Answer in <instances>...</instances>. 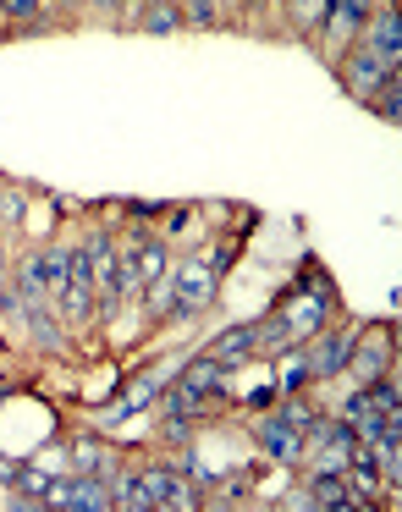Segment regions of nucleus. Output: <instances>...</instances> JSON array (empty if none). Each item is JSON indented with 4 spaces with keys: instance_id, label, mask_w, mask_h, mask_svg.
<instances>
[{
    "instance_id": "nucleus-1",
    "label": "nucleus",
    "mask_w": 402,
    "mask_h": 512,
    "mask_svg": "<svg viewBox=\"0 0 402 512\" xmlns=\"http://www.w3.org/2000/svg\"><path fill=\"white\" fill-rule=\"evenodd\" d=\"M386 78H397V61H386L380 50H369L364 39H353V50H347V61H342V83H347V94L353 100H375L380 94V83Z\"/></svg>"
},
{
    "instance_id": "nucleus-2",
    "label": "nucleus",
    "mask_w": 402,
    "mask_h": 512,
    "mask_svg": "<svg viewBox=\"0 0 402 512\" xmlns=\"http://www.w3.org/2000/svg\"><path fill=\"white\" fill-rule=\"evenodd\" d=\"M45 507H61V512H105V507H111V479H100V474L50 479Z\"/></svg>"
},
{
    "instance_id": "nucleus-3",
    "label": "nucleus",
    "mask_w": 402,
    "mask_h": 512,
    "mask_svg": "<svg viewBox=\"0 0 402 512\" xmlns=\"http://www.w3.org/2000/svg\"><path fill=\"white\" fill-rule=\"evenodd\" d=\"M215 270L199 265V259H182V265H171V303H177V314L188 320V314L210 309L215 303Z\"/></svg>"
},
{
    "instance_id": "nucleus-4",
    "label": "nucleus",
    "mask_w": 402,
    "mask_h": 512,
    "mask_svg": "<svg viewBox=\"0 0 402 512\" xmlns=\"http://www.w3.org/2000/svg\"><path fill=\"white\" fill-rule=\"evenodd\" d=\"M56 303L72 314V320H89V314H94V265H89V254H83V248H72V259H67V287H61Z\"/></svg>"
},
{
    "instance_id": "nucleus-5",
    "label": "nucleus",
    "mask_w": 402,
    "mask_h": 512,
    "mask_svg": "<svg viewBox=\"0 0 402 512\" xmlns=\"http://www.w3.org/2000/svg\"><path fill=\"white\" fill-rule=\"evenodd\" d=\"M342 485H347V496L353 501H375V490H380V468H375V452L369 446H353L347 452V474H342Z\"/></svg>"
},
{
    "instance_id": "nucleus-6",
    "label": "nucleus",
    "mask_w": 402,
    "mask_h": 512,
    "mask_svg": "<svg viewBox=\"0 0 402 512\" xmlns=\"http://www.w3.org/2000/svg\"><path fill=\"white\" fill-rule=\"evenodd\" d=\"M347 347H353V336H320V342L309 347V358H303V369H309V380H331L347 369Z\"/></svg>"
},
{
    "instance_id": "nucleus-7",
    "label": "nucleus",
    "mask_w": 402,
    "mask_h": 512,
    "mask_svg": "<svg viewBox=\"0 0 402 512\" xmlns=\"http://www.w3.org/2000/svg\"><path fill=\"white\" fill-rule=\"evenodd\" d=\"M259 446H265V457H276V463H303V452H309V441L281 419L259 424Z\"/></svg>"
},
{
    "instance_id": "nucleus-8",
    "label": "nucleus",
    "mask_w": 402,
    "mask_h": 512,
    "mask_svg": "<svg viewBox=\"0 0 402 512\" xmlns=\"http://www.w3.org/2000/svg\"><path fill=\"white\" fill-rule=\"evenodd\" d=\"M364 39L369 50H380V56L386 61H397L402 56V23H397V12H391V6H380V12H369V23H364Z\"/></svg>"
},
{
    "instance_id": "nucleus-9",
    "label": "nucleus",
    "mask_w": 402,
    "mask_h": 512,
    "mask_svg": "<svg viewBox=\"0 0 402 512\" xmlns=\"http://www.w3.org/2000/svg\"><path fill=\"white\" fill-rule=\"evenodd\" d=\"M386 364H391V342H386V336H364L358 347H347V369H353L364 386L386 375Z\"/></svg>"
},
{
    "instance_id": "nucleus-10",
    "label": "nucleus",
    "mask_w": 402,
    "mask_h": 512,
    "mask_svg": "<svg viewBox=\"0 0 402 512\" xmlns=\"http://www.w3.org/2000/svg\"><path fill=\"white\" fill-rule=\"evenodd\" d=\"M259 347V325H237V331H226V336H215L210 347H204V358H215L221 369H232V364H243L248 353Z\"/></svg>"
},
{
    "instance_id": "nucleus-11",
    "label": "nucleus",
    "mask_w": 402,
    "mask_h": 512,
    "mask_svg": "<svg viewBox=\"0 0 402 512\" xmlns=\"http://www.w3.org/2000/svg\"><path fill=\"white\" fill-rule=\"evenodd\" d=\"M309 496H314V507H331V512H358V507H364V501H353V496H347L342 474H331V468H314Z\"/></svg>"
},
{
    "instance_id": "nucleus-12",
    "label": "nucleus",
    "mask_w": 402,
    "mask_h": 512,
    "mask_svg": "<svg viewBox=\"0 0 402 512\" xmlns=\"http://www.w3.org/2000/svg\"><path fill=\"white\" fill-rule=\"evenodd\" d=\"M221 375H226V369L215 364V358H199V364L182 369L177 391H188V397H215V391H221Z\"/></svg>"
},
{
    "instance_id": "nucleus-13",
    "label": "nucleus",
    "mask_w": 402,
    "mask_h": 512,
    "mask_svg": "<svg viewBox=\"0 0 402 512\" xmlns=\"http://www.w3.org/2000/svg\"><path fill=\"white\" fill-rule=\"evenodd\" d=\"M28 325H34V336H39V347L45 353H67V336H61V325H56V309L50 303H28Z\"/></svg>"
},
{
    "instance_id": "nucleus-14",
    "label": "nucleus",
    "mask_w": 402,
    "mask_h": 512,
    "mask_svg": "<svg viewBox=\"0 0 402 512\" xmlns=\"http://www.w3.org/2000/svg\"><path fill=\"white\" fill-rule=\"evenodd\" d=\"M72 468H78V474L111 479V474H105V468H111V457H105V446L94 441V435H72Z\"/></svg>"
},
{
    "instance_id": "nucleus-15",
    "label": "nucleus",
    "mask_w": 402,
    "mask_h": 512,
    "mask_svg": "<svg viewBox=\"0 0 402 512\" xmlns=\"http://www.w3.org/2000/svg\"><path fill=\"white\" fill-rule=\"evenodd\" d=\"M111 507H122V512H149V485H144V474H127V479H116V490H111Z\"/></svg>"
},
{
    "instance_id": "nucleus-16",
    "label": "nucleus",
    "mask_w": 402,
    "mask_h": 512,
    "mask_svg": "<svg viewBox=\"0 0 402 512\" xmlns=\"http://www.w3.org/2000/svg\"><path fill=\"white\" fill-rule=\"evenodd\" d=\"M149 12H144V28L149 34H177L182 28V6L177 0H144Z\"/></svg>"
},
{
    "instance_id": "nucleus-17",
    "label": "nucleus",
    "mask_w": 402,
    "mask_h": 512,
    "mask_svg": "<svg viewBox=\"0 0 402 512\" xmlns=\"http://www.w3.org/2000/svg\"><path fill=\"white\" fill-rule=\"evenodd\" d=\"M199 485H193L188 474H171V485H166V496H160V507L166 512H188V507H199Z\"/></svg>"
},
{
    "instance_id": "nucleus-18",
    "label": "nucleus",
    "mask_w": 402,
    "mask_h": 512,
    "mask_svg": "<svg viewBox=\"0 0 402 512\" xmlns=\"http://www.w3.org/2000/svg\"><path fill=\"white\" fill-rule=\"evenodd\" d=\"M276 419H281V424H292L298 435H309V430H314V408H309L303 397H287V402H281V413H276Z\"/></svg>"
},
{
    "instance_id": "nucleus-19",
    "label": "nucleus",
    "mask_w": 402,
    "mask_h": 512,
    "mask_svg": "<svg viewBox=\"0 0 402 512\" xmlns=\"http://www.w3.org/2000/svg\"><path fill=\"white\" fill-rule=\"evenodd\" d=\"M369 111H380L386 122H397V111H402V83H397V78H386V83H380V94L369 100Z\"/></svg>"
},
{
    "instance_id": "nucleus-20",
    "label": "nucleus",
    "mask_w": 402,
    "mask_h": 512,
    "mask_svg": "<svg viewBox=\"0 0 402 512\" xmlns=\"http://www.w3.org/2000/svg\"><path fill=\"white\" fill-rule=\"evenodd\" d=\"M182 17L193 28H215L221 23V0H182Z\"/></svg>"
},
{
    "instance_id": "nucleus-21",
    "label": "nucleus",
    "mask_w": 402,
    "mask_h": 512,
    "mask_svg": "<svg viewBox=\"0 0 402 512\" xmlns=\"http://www.w3.org/2000/svg\"><path fill=\"white\" fill-rule=\"evenodd\" d=\"M0 6H6V17H12V23L39 28V0H0Z\"/></svg>"
},
{
    "instance_id": "nucleus-22",
    "label": "nucleus",
    "mask_w": 402,
    "mask_h": 512,
    "mask_svg": "<svg viewBox=\"0 0 402 512\" xmlns=\"http://www.w3.org/2000/svg\"><path fill=\"white\" fill-rule=\"evenodd\" d=\"M0 221H6V226H12V221H23V193H17V188H6V193H0Z\"/></svg>"
},
{
    "instance_id": "nucleus-23",
    "label": "nucleus",
    "mask_w": 402,
    "mask_h": 512,
    "mask_svg": "<svg viewBox=\"0 0 402 512\" xmlns=\"http://www.w3.org/2000/svg\"><path fill=\"white\" fill-rule=\"evenodd\" d=\"M94 6H100V12H111V17H122V6H127V0H94Z\"/></svg>"
},
{
    "instance_id": "nucleus-24",
    "label": "nucleus",
    "mask_w": 402,
    "mask_h": 512,
    "mask_svg": "<svg viewBox=\"0 0 402 512\" xmlns=\"http://www.w3.org/2000/svg\"><path fill=\"white\" fill-rule=\"evenodd\" d=\"M56 6H83V0H56Z\"/></svg>"
},
{
    "instance_id": "nucleus-25",
    "label": "nucleus",
    "mask_w": 402,
    "mask_h": 512,
    "mask_svg": "<svg viewBox=\"0 0 402 512\" xmlns=\"http://www.w3.org/2000/svg\"><path fill=\"white\" fill-rule=\"evenodd\" d=\"M0 270H6V248H0Z\"/></svg>"
},
{
    "instance_id": "nucleus-26",
    "label": "nucleus",
    "mask_w": 402,
    "mask_h": 512,
    "mask_svg": "<svg viewBox=\"0 0 402 512\" xmlns=\"http://www.w3.org/2000/svg\"><path fill=\"white\" fill-rule=\"evenodd\" d=\"M248 6H254V0H248Z\"/></svg>"
}]
</instances>
